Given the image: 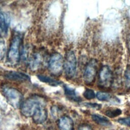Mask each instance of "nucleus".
<instances>
[{
	"instance_id": "nucleus-14",
	"label": "nucleus",
	"mask_w": 130,
	"mask_h": 130,
	"mask_svg": "<svg viewBox=\"0 0 130 130\" xmlns=\"http://www.w3.org/2000/svg\"><path fill=\"white\" fill-rule=\"evenodd\" d=\"M38 78L42 82L48 83L49 84L53 86H56L57 85H59L61 83V82L58 80H55L54 79L51 78V77H47L44 75H38Z\"/></svg>"
},
{
	"instance_id": "nucleus-17",
	"label": "nucleus",
	"mask_w": 130,
	"mask_h": 130,
	"mask_svg": "<svg viewBox=\"0 0 130 130\" xmlns=\"http://www.w3.org/2000/svg\"><path fill=\"white\" fill-rule=\"evenodd\" d=\"M121 113H122V111L120 109H118V108L109 109L105 112L106 115L110 118H114V117L118 116Z\"/></svg>"
},
{
	"instance_id": "nucleus-11",
	"label": "nucleus",
	"mask_w": 130,
	"mask_h": 130,
	"mask_svg": "<svg viewBox=\"0 0 130 130\" xmlns=\"http://www.w3.org/2000/svg\"><path fill=\"white\" fill-rule=\"evenodd\" d=\"M59 130H74V122L73 120L68 116H63L58 120Z\"/></svg>"
},
{
	"instance_id": "nucleus-19",
	"label": "nucleus",
	"mask_w": 130,
	"mask_h": 130,
	"mask_svg": "<svg viewBox=\"0 0 130 130\" xmlns=\"http://www.w3.org/2000/svg\"><path fill=\"white\" fill-rule=\"evenodd\" d=\"M83 96L87 100H91L95 98V94L92 89L87 88L83 92Z\"/></svg>"
},
{
	"instance_id": "nucleus-10",
	"label": "nucleus",
	"mask_w": 130,
	"mask_h": 130,
	"mask_svg": "<svg viewBox=\"0 0 130 130\" xmlns=\"http://www.w3.org/2000/svg\"><path fill=\"white\" fill-rule=\"evenodd\" d=\"M10 20L8 16L3 13L0 12V37H5L8 33Z\"/></svg>"
},
{
	"instance_id": "nucleus-16",
	"label": "nucleus",
	"mask_w": 130,
	"mask_h": 130,
	"mask_svg": "<svg viewBox=\"0 0 130 130\" xmlns=\"http://www.w3.org/2000/svg\"><path fill=\"white\" fill-rule=\"evenodd\" d=\"M96 96L97 99L101 101H110L114 99V98H113L110 93L103 91L98 92Z\"/></svg>"
},
{
	"instance_id": "nucleus-22",
	"label": "nucleus",
	"mask_w": 130,
	"mask_h": 130,
	"mask_svg": "<svg viewBox=\"0 0 130 130\" xmlns=\"http://www.w3.org/2000/svg\"><path fill=\"white\" fill-rule=\"evenodd\" d=\"M79 130H91V129L89 126H81V127L79 128Z\"/></svg>"
},
{
	"instance_id": "nucleus-21",
	"label": "nucleus",
	"mask_w": 130,
	"mask_h": 130,
	"mask_svg": "<svg viewBox=\"0 0 130 130\" xmlns=\"http://www.w3.org/2000/svg\"><path fill=\"white\" fill-rule=\"evenodd\" d=\"M85 105L87 107L95 109L96 110H99L102 107L101 104H99L97 103H85Z\"/></svg>"
},
{
	"instance_id": "nucleus-12",
	"label": "nucleus",
	"mask_w": 130,
	"mask_h": 130,
	"mask_svg": "<svg viewBox=\"0 0 130 130\" xmlns=\"http://www.w3.org/2000/svg\"><path fill=\"white\" fill-rule=\"evenodd\" d=\"M63 88H64V93L66 96L70 100L74 102H80L81 100L79 96H78L74 89L67 85H64Z\"/></svg>"
},
{
	"instance_id": "nucleus-4",
	"label": "nucleus",
	"mask_w": 130,
	"mask_h": 130,
	"mask_svg": "<svg viewBox=\"0 0 130 130\" xmlns=\"http://www.w3.org/2000/svg\"><path fill=\"white\" fill-rule=\"evenodd\" d=\"M76 67L77 60L75 53L71 50L68 51L65 55L63 63V70L67 78L71 79L74 76Z\"/></svg>"
},
{
	"instance_id": "nucleus-13",
	"label": "nucleus",
	"mask_w": 130,
	"mask_h": 130,
	"mask_svg": "<svg viewBox=\"0 0 130 130\" xmlns=\"http://www.w3.org/2000/svg\"><path fill=\"white\" fill-rule=\"evenodd\" d=\"M91 118L96 123L102 126H108L111 125L110 121L104 116L99 114H92L91 115Z\"/></svg>"
},
{
	"instance_id": "nucleus-9",
	"label": "nucleus",
	"mask_w": 130,
	"mask_h": 130,
	"mask_svg": "<svg viewBox=\"0 0 130 130\" xmlns=\"http://www.w3.org/2000/svg\"><path fill=\"white\" fill-rule=\"evenodd\" d=\"M47 117V111L45 106L39 108L32 116L33 121L37 124H41L44 122Z\"/></svg>"
},
{
	"instance_id": "nucleus-2",
	"label": "nucleus",
	"mask_w": 130,
	"mask_h": 130,
	"mask_svg": "<svg viewBox=\"0 0 130 130\" xmlns=\"http://www.w3.org/2000/svg\"><path fill=\"white\" fill-rule=\"evenodd\" d=\"M2 93L7 102L13 107H20L23 102V96L17 89L8 86H3Z\"/></svg>"
},
{
	"instance_id": "nucleus-1",
	"label": "nucleus",
	"mask_w": 130,
	"mask_h": 130,
	"mask_svg": "<svg viewBox=\"0 0 130 130\" xmlns=\"http://www.w3.org/2000/svg\"><path fill=\"white\" fill-rule=\"evenodd\" d=\"M45 101L39 96H33L23 102L20 108L21 113L25 117H31L41 107L45 106Z\"/></svg>"
},
{
	"instance_id": "nucleus-8",
	"label": "nucleus",
	"mask_w": 130,
	"mask_h": 130,
	"mask_svg": "<svg viewBox=\"0 0 130 130\" xmlns=\"http://www.w3.org/2000/svg\"><path fill=\"white\" fill-rule=\"evenodd\" d=\"M4 77L9 80L18 82H24L30 80L29 77L27 75L16 71L7 72L4 74Z\"/></svg>"
},
{
	"instance_id": "nucleus-15",
	"label": "nucleus",
	"mask_w": 130,
	"mask_h": 130,
	"mask_svg": "<svg viewBox=\"0 0 130 130\" xmlns=\"http://www.w3.org/2000/svg\"><path fill=\"white\" fill-rule=\"evenodd\" d=\"M41 57L38 54H36L30 61V66L32 70H37L41 63Z\"/></svg>"
},
{
	"instance_id": "nucleus-5",
	"label": "nucleus",
	"mask_w": 130,
	"mask_h": 130,
	"mask_svg": "<svg viewBox=\"0 0 130 130\" xmlns=\"http://www.w3.org/2000/svg\"><path fill=\"white\" fill-rule=\"evenodd\" d=\"M64 59L61 54L58 53H53L48 62V70L54 76L60 75L63 70Z\"/></svg>"
},
{
	"instance_id": "nucleus-3",
	"label": "nucleus",
	"mask_w": 130,
	"mask_h": 130,
	"mask_svg": "<svg viewBox=\"0 0 130 130\" xmlns=\"http://www.w3.org/2000/svg\"><path fill=\"white\" fill-rule=\"evenodd\" d=\"M21 39L19 36H15L12 39L7 54L8 62L12 64H16L21 58Z\"/></svg>"
},
{
	"instance_id": "nucleus-6",
	"label": "nucleus",
	"mask_w": 130,
	"mask_h": 130,
	"mask_svg": "<svg viewBox=\"0 0 130 130\" xmlns=\"http://www.w3.org/2000/svg\"><path fill=\"white\" fill-rule=\"evenodd\" d=\"M98 69V62L95 59H91L86 64L83 73V79L85 84H92L95 79Z\"/></svg>"
},
{
	"instance_id": "nucleus-20",
	"label": "nucleus",
	"mask_w": 130,
	"mask_h": 130,
	"mask_svg": "<svg viewBox=\"0 0 130 130\" xmlns=\"http://www.w3.org/2000/svg\"><path fill=\"white\" fill-rule=\"evenodd\" d=\"M117 121L121 125L130 126V116L119 118Z\"/></svg>"
},
{
	"instance_id": "nucleus-7",
	"label": "nucleus",
	"mask_w": 130,
	"mask_h": 130,
	"mask_svg": "<svg viewBox=\"0 0 130 130\" xmlns=\"http://www.w3.org/2000/svg\"><path fill=\"white\" fill-rule=\"evenodd\" d=\"M98 83L103 88L109 87L113 81V74L110 68L106 65L103 66L99 74Z\"/></svg>"
},
{
	"instance_id": "nucleus-18",
	"label": "nucleus",
	"mask_w": 130,
	"mask_h": 130,
	"mask_svg": "<svg viewBox=\"0 0 130 130\" xmlns=\"http://www.w3.org/2000/svg\"><path fill=\"white\" fill-rule=\"evenodd\" d=\"M124 82L126 87L130 89V64L127 66L124 72Z\"/></svg>"
}]
</instances>
